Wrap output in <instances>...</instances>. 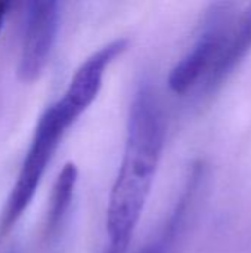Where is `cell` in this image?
<instances>
[{
    "label": "cell",
    "mask_w": 251,
    "mask_h": 253,
    "mask_svg": "<svg viewBox=\"0 0 251 253\" xmlns=\"http://www.w3.org/2000/svg\"><path fill=\"white\" fill-rule=\"evenodd\" d=\"M70 126L71 123L64 117L55 102L40 116L16 175V181L1 212L0 236L9 233L27 212L55 156V151Z\"/></svg>",
    "instance_id": "cell-2"
},
{
    "label": "cell",
    "mask_w": 251,
    "mask_h": 253,
    "mask_svg": "<svg viewBox=\"0 0 251 253\" xmlns=\"http://www.w3.org/2000/svg\"><path fill=\"white\" fill-rule=\"evenodd\" d=\"M251 50V4H249L244 10H241L234 22L232 31L228 37L225 49L207 77L203 83V90L210 93L217 90L225 80L240 67L244 58Z\"/></svg>",
    "instance_id": "cell-6"
},
{
    "label": "cell",
    "mask_w": 251,
    "mask_h": 253,
    "mask_svg": "<svg viewBox=\"0 0 251 253\" xmlns=\"http://www.w3.org/2000/svg\"><path fill=\"white\" fill-rule=\"evenodd\" d=\"M127 39H117L86 58L75 70L64 95L55 102L71 126L98 98L108 67L127 49Z\"/></svg>",
    "instance_id": "cell-5"
},
{
    "label": "cell",
    "mask_w": 251,
    "mask_h": 253,
    "mask_svg": "<svg viewBox=\"0 0 251 253\" xmlns=\"http://www.w3.org/2000/svg\"><path fill=\"white\" fill-rule=\"evenodd\" d=\"M77 182H78V168L72 162L65 163L53 184V190L49 200L50 203L46 218L47 237H53L59 231L61 225L64 224L74 199Z\"/></svg>",
    "instance_id": "cell-7"
},
{
    "label": "cell",
    "mask_w": 251,
    "mask_h": 253,
    "mask_svg": "<svg viewBox=\"0 0 251 253\" xmlns=\"http://www.w3.org/2000/svg\"><path fill=\"white\" fill-rule=\"evenodd\" d=\"M166 141V117L151 86L129 108L126 141L105 213V253H126L151 194Z\"/></svg>",
    "instance_id": "cell-1"
},
{
    "label": "cell",
    "mask_w": 251,
    "mask_h": 253,
    "mask_svg": "<svg viewBox=\"0 0 251 253\" xmlns=\"http://www.w3.org/2000/svg\"><path fill=\"white\" fill-rule=\"evenodd\" d=\"M237 15L235 3H215L209 7L197 40L170 70L167 84L173 93L186 95L197 86H203L225 49Z\"/></svg>",
    "instance_id": "cell-3"
},
{
    "label": "cell",
    "mask_w": 251,
    "mask_h": 253,
    "mask_svg": "<svg viewBox=\"0 0 251 253\" xmlns=\"http://www.w3.org/2000/svg\"><path fill=\"white\" fill-rule=\"evenodd\" d=\"M9 6H10L9 1L0 0V31H1V28L4 25V21H6V16L9 13Z\"/></svg>",
    "instance_id": "cell-8"
},
{
    "label": "cell",
    "mask_w": 251,
    "mask_h": 253,
    "mask_svg": "<svg viewBox=\"0 0 251 253\" xmlns=\"http://www.w3.org/2000/svg\"><path fill=\"white\" fill-rule=\"evenodd\" d=\"M61 4L53 0H36L28 4L25 31L18 61V76L33 83L43 74L59 30Z\"/></svg>",
    "instance_id": "cell-4"
}]
</instances>
